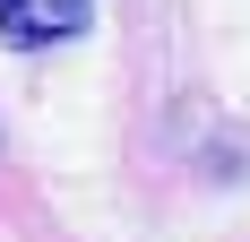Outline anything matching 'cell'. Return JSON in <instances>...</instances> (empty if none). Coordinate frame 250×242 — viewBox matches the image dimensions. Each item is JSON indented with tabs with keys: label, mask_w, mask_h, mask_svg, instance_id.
<instances>
[{
	"label": "cell",
	"mask_w": 250,
	"mask_h": 242,
	"mask_svg": "<svg viewBox=\"0 0 250 242\" xmlns=\"http://www.w3.org/2000/svg\"><path fill=\"white\" fill-rule=\"evenodd\" d=\"M78 26H86V0H0V44H18V52L69 44Z\"/></svg>",
	"instance_id": "6da1fadb"
}]
</instances>
